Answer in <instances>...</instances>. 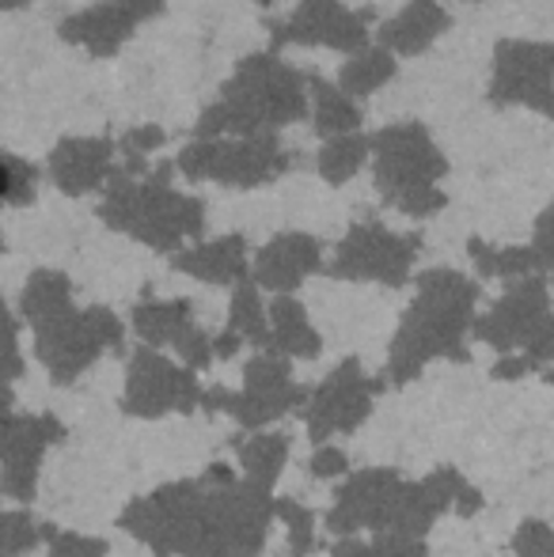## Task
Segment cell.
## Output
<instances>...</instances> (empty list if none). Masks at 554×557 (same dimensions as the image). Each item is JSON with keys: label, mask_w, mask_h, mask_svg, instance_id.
Wrapping results in <instances>:
<instances>
[{"label": "cell", "mask_w": 554, "mask_h": 557, "mask_svg": "<svg viewBox=\"0 0 554 557\" xmlns=\"http://www.w3.org/2000/svg\"><path fill=\"white\" fill-rule=\"evenodd\" d=\"M308 117V76L274 50L247 53L224 81L217 103L201 111L194 140L262 137Z\"/></svg>", "instance_id": "1"}, {"label": "cell", "mask_w": 554, "mask_h": 557, "mask_svg": "<svg viewBox=\"0 0 554 557\" xmlns=\"http://www.w3.org/2000/svg\"><path fill=\"white\" fill-rule=\"evenodd\" d=\"M372 156V183L377 194L392 209L407 216H433L444 209L441 178L448 175V160L429 137L421 122L384 125L377 137H369Z\"/></svg>", "instance_id": "2"}, {"label": "cell", "mask_w": 554, "mask_h": 557, "mask_svg": "<svg viewBox=\"0 0 554 557\" xmlns=\"http://www.w3.org/2000/svg\"><path fill=\"white\" fill-rule=\"evenodd\" d=\"M479 300V285L464 273L429 270L418 277V300L403 319L395 337V375H415L421 360L436 352H459V337L471 323V308Z\"/></svg>", "instance_id": "3"}, {"label": "cell", "mask_w": 554, "mask_h": 557, "mask_svg": "<svg viewBox=\"0 0 554 557\" xmlns=\"http://www.w3.org/2000/svg\"><path fill=\"white\" fill-rule=\"evenodd\" d=\"M171 168L152 171L148 183H130V178H114L111 201H107V221L134 232L137 239L152 243L156 250H175L183 239L201 235L206 227V206L198 198H183L171 190L168 183Z\"/></svg>", "instance_id": "4"}, {"label": "cell", "mask_w": 554, "mask_h": 557, "mask_svg": "<svg viewBox=\"0 0 554 557\" xmlns=\"http://www.w3.org/2000/svg\"><path fill=\"white\" fill-rule=\"evenodd\" d=\"M175 163L190 183L213 178L232 190H255V186H267L285 175L296 156L281 148L278 133H262V137L194 140L178 152Z\"/></svg>", "instance_id": "5"}, {"label": "cell", "mask_w": 554, "mask_h": 557, "mask_svg": "<svg viewBox=\"0 0 554 557\" xmlns=\"http://www.w3.org/2000/svg\"><path fill=\"white\" fill-rule=\"evenodd\" d=\"M490 103L528 107L543 117H554V42L502 38L494 46Z\"/></svg>", "instance_id": "6"}, {"label": "cell", "mask_w": 554, "mask_h": 557, "mask_svg": "<svg viewBox=\"0 0 554 557\" xmlns=\"http://www.w3.org/2000/svg\"><path fill=\"white\" fill-rule=\"evenodd\" d=\"M418 250H421L418 235H399L380 221H361L349 227V235L334 250L331 277L380 281V285L399 288L407 285Z\"/></svg>", "instance_id": "7"}, {"label": "cell", "mask_w": 554, "mask_h": 557, "mask_svg": "<svg viewBox=\"0 0 554 557\" xmlns=\"http://www.w3.org/2000/svg\"><path fill=\"white\" fill-rule=\"evenodd\" d=\"M479 337L497 349L525 345L535 360L554 357V315L543 277H520L505 293V300L479 323Z\"/></svg>", "instance_id": "8"}, {"label": "cell", "mask_w": 554, "mask_h": 557, "mask_svg": "<svg viewBox=\"0 0 554 557\" xmlns=\"http://www.w3.org/2000/svg\"><path fill=\"white\" fill-rule=\"evenodd\" d=\"M372 35V12H354L342 0H300L288 20L270 23V50L281 46H327L338 53H361Z\"/></svg>", "instance_id": "9"}, {"label": "cell", "mask_w": 554, "mask_h": 557, "mask_svg": "<svg viewBox=\"0 0 554 557\" xmlns=\"http://www.w3.org/2000/svg\"><path fill=\"white\" fill-rule=\"evenodd\" d=\"M319 270V239L304 232H288L270 239L255 255V285L274 288V293H293L308 273Z\"/></svg>", "instance_id": "10"}, {"label": "cell", "mask_w": 554, "mask_h": 557, "mask_svg": "<svg viewBox=\"0 0 554 557\" xmlns=\"http://www.w3.org/2000/svg\"><path fill=\"white\" fill-rule=\"evenodd\" d=\"M452 15L441 0H410L403 12H395L387 23H380V46L392 58H418L436 38L448 30Z\"/></svg>", "instance_id": "11"}, {"label": "cell", "mask_w": 554, "mask_h": 557, "mask_svg": "<svg viewBox=\"0 0 554 557\" xmlns=\"http://www.w3.org/2000/svg\"><path fill=\"white\" fill-rule=\"evenodd\" d=\"M183 273L209 285H232V281H247V243L244 235H224V239L201 243L194 250H183L175 258Z\"/></svg>", "instance_id": "12"}, {"label": "cell", "mask_w": 554, "mask_h": 557, "mask_svg": "<svg viewBox=\"0 0 554 557\" xmlns=\"http://www.w3.org/2000/svg\"><path fill=\"white\" fill-rule=\"evenodd\" d=\"M137 23L140 20L130 12L126 0H114V4H99V8H91V12L69 20L65 35L84 46H91L96 53H114L130 35H134Z\"/></svg>", "instance_id": "13"}, {"label": "cell", "mask_w": 554, "mask_h": 557, "mask_svg": "<svg viewBox=\"0 0 554 557\" xmlns=\"http://www.w3.org/2000/svg\"><path fill=\"white\" fill-rule=\"evenodd\" d=\"M308 114L311 129L323 140L346 137V133L361 129V107L327 76H308Z\"/></svg>", "instance_id": "14"}, {"label": "cell", "mask_w": 554, "mask_h": 557, "mask_svg": "<svg viewBox=\"0 0 554 557\" xmlns=\"http://www.w3.org/2000/svg\"><path fill=\"white\" fill-rule=\"evenodd\" d=\"M107 160H111L107 140H65L53 156V171L69 194H84L107 175Z\"/></svg>", "instance_id": "15"}, {"label": "cell", "mask_w": 554, "mask_h": 557, "mask_svg": "<svg viewBox=\"0 0 554 557\" xmlns=\"http://www.w3.org/2000/svg\"><path fill=\"white\" fill-rule=\"evenodd\" d=\"M395 69L399 65H395V58L384 50V46H365L361 53H354V58L338 69V88L357 103V99L377 96V91L395 76Z\"/></svg>", "instance_id": "16"}, {"label": "cell", "mask_w": 554, "mask_h": 557, "mask_svg": "<svg viewBox=\"0 0 554 557\" xmlns=\"http://www.w3.org/2000/svg\"><path fill=\"white\" fill-rule=\"evenodd\" d=\"M270 337H278V345L293 357H316L319 352V334L311 331L304 308L293 296H278L270 308Z\"/></svg>", "instance_id": "17"}, {"label": "cell", "mask_w": 554, "mask_h": 557, "mask_svg": "<svg viewBox=\"0 0 554 557\" xmlns=\"http://www.w3.org/2000/svg\"><path fill=\"white\" fill-rule=\"evenodd\" d=\"M467 250H471L482 277H517L520 281V277H535V273L543 270L532 247H490V243H482V239H471Z\"/></svg>", "instance_id": "18"}, {"label": "cell", "mask_w": 554, "mask_h": 557, "mask_svg": "<svg viewBox=\"0 0 554 557\" xmlns=\"http://www.w3.org/2000/svg\"><path fill=\"white\" fill-rule=\"evenodd\" d=\"M365 160H369V137L346 133V137L323 140V148H319V156H316V168L331 186H342L365 168Z\"/></svg>", "instance_id": "19"}, {"label": "cell", "mask_w": 554, "mask_h": 557, "mask_svg": "<svg viewBox=\"0 0 554 557\" xmlns=\"http://www.w3.org/2000/svg\"><path fill=\"white\" fill-rule=\"evenodd\" d=\"M232 334H244L259 345L270 342V319H267V311H262L251 277L239 281L236 296H232Z\"/></svg>", "instance_id": "20"}, {"label": "cell", "mask_w": 554, "mask_h": 557, "mask_svg": "<svg viewBox=\"0 0 554 557\" xmlns=\"http://www.w3.org/2000/svg\"><path fill=\"white\" fill-rule=\"evenodd\" d=\"M0 198H30V168L8 160V156H0Z\"/></svg>", "instance_id": "21"}, {"label": "cell", "mask_w": 554, "mask_h": 557, "mask_svg": "<svg viewBox=\"0 0 554 557\" xmlns=\"http://www.w3.org/2000/svg\"><path fill=\"white\" fill-rule=\"evenodd\" d=\"M163 140H168V137H163V129H160V125H140V129L130 133V137H126L130 168H134V171L145 168V163H140V156H145V152H152V148H160Z\"/></svg>", "instance_id": "22"}, {"label": "cell", "mask_w": 554, "mask_h": 557, "mask_svg": "<svg viewBox=\"0 0 554 557\" xmlns=\"http://www.w3.org/2000/svg\"><path fill=\"white\" fill-rule=\"evenodd\" d=\"M281 455H285V444H281V441H255L244 451V459H247V467H251V470H267V482H270V478H274V470H278Z\"/></svg>", "instance_id": "23"}, {"label": "cell", "mask_w": 554, "mask_h": 557, "mask_svg": "<svg viewBox=\"0 0 554 557\" xmlns=\"http://www.w3.org/2000/svg\"><path fill=\"white\" fill-rule=\"evenodd\" d=\"M532 250H535V258H540V265H551V270H554V209L540 213V221H535Z\"/></svg>", "instance_id": "24"}, {"label": "cell", "mask_w": 554, "mask_h": 557, "mask_svg": "<svg viewBox=\"0 0 554 557\" xmlns=\"http://www.w3.org/2000/svg\"><path fill=\"white\" fill-rule=\"evenodd\" d=\"M130 12L137 15V20H148V15H160L163 12V0H126Z\"/></svg>", "instance_id": "25"}, {"label": "cell", "mask_w": 554, "mask_h": 557, "mask_svg": "<svg viewBox=\"0 0 554 557\" xmlns=\"http://www.w3.org/2000/svg\"><path fill=\"white\" fill-rule=\"evenodd\" d=\"M319 474H334V470H346V459H342L338 451H323L319 455Z\"/></svg>", "instance_id": "26"}, {"label": "cell", "mask_w": 554, "mask_h": 557, "mask_svg": "<svg viewBox=\"0 0 554 557\" xmlns=\"http://www.w3.org/2000/svg\"><path fill=\"white\" fill-rule=\"evenodd\" d=\"M334 403H361V398H357V395H349V391H346V395H338V398H334ZM327 425H346V413H342V406H334V410H331V418H327Z\"/></svg>", "instance_id": "27"}, {"label": "cell", "mask_w": 554, "mask_h": 557, "mask_svg": "<svg viewBox=\"0 0 554 557\" xmlns=\"http://www.w3.org/2000/svg\"><path fill=\"white\" fill-rule=\"evenodd\" d=\"M255 4H259V8H270V4H274V0H255Z\"/></svg>", "instance_id": "28"}]
</instances>
